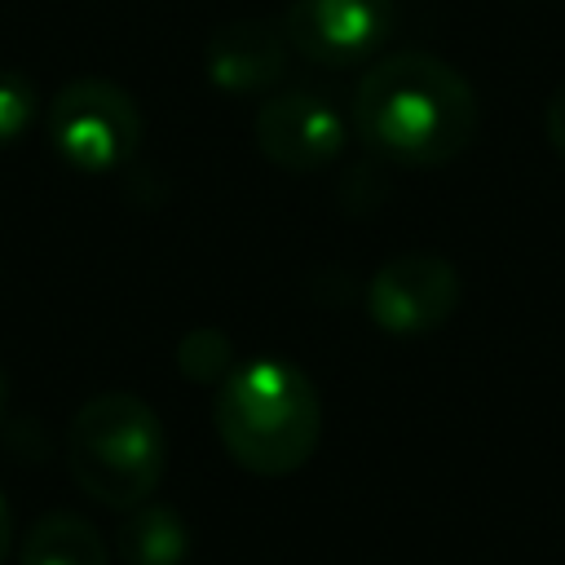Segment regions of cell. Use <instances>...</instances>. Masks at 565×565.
<instances>
[{
	"instance_id": "obj_1",
	"label": "cell",
	"mask_w": 565,
	"mask_h": 565,
	"mask_svg": "<svg viewBox=\"0 0 565 565\" xmlns=\"http://www.w3.org/2000/svg\"><path fill=\"white\" fill-rule=\"evenodd\" d=\"M353 128L380 159L437 168L472 146L477 93L433 53H393L362 75L353 93Z\"/></svg>"
},
{
	"instance_id": "obj_2",
	"label": "cell",
	"mask_w": 565,
	"mask_h": 565,
	"mask_svg": "<svg viewBox=\"0 0 565 565\" xmlns=\"http://www.w3.org/2000/svg\"><path fill=\"white\" fill-rule=\"evenodd\" d=\"M212 424L238 468L256 477H287L318 450L322 402L296 362L256 358L221 380Z\"/></svg>"
},
{
	"instance_id": "obj_3",
	"label": "cell",
	"mask_w": 565,
	"mask_h": 565,
	"mask_svg": "<svg viewBox=\"0 0 565 565\" xmlns=\"http://www.w3.org/2000/svg\"><path fill=\"white\" fill-rule=\"evenodd\" d=\"M66 468L88 499L128 512L159 490L168 433L137 393H97L71 419Z\"/></svg>"
},
{
	"instance_id": "obj_4",
	"label": "cell",
	"mask_w": 565,
	"mask_h": 565,
	"mask_svg": "<svg viewBox=\"0 0 565 565\" xmlns=\"http://www.w3.org/2000/svg\"><path fill=\"white\" fill-rule=\"evenodd\" d=\"M53 150L79 172H110L141 146V110L115 79H71L44 110Z\"/></svg>"
},
{
	"instance_id": "obj_5",
	"label": "cell",
	"mask_w": 565,
	"mask_h": 565,
	"mask_svg": "<svg viewBox=\"0 0 565 565\" xmlns=\"http://www.w3.org/2000/svg\"><path fill=\"white\" fill-rule=\"evenodd\" d=\"M459 305V274L437 252H402L384 260L366 287V313L384 335H428Z\"/></svg>"
},
{
	"instance_id": "obj_6",
	"label": "cell",
	"mask_w": 565,
	"mask_h": 565,
	"mask_svg": "<svg viewBox=\"0 0 565 565\" xmlns=\"http://www.w3.org/2000/svg\"><path fill=\"white\" fill-rule=\"evenodd\" d=\"M282 31L300 57L322 66H353L388 40L393 0H291Z\"/></svg>"
},
{
	"instance_id": "obj_7",
	"label": "cell",
	"mask_w": 565,
	"mask_h": 565,
	"mask_svg": "<svg viewBox=\"0 0 565 565\" xmlns=\"http://www.w3.org/2000/svg\"><path fill=\"white\" fill-rule=\"evenodd\" d=\"M256 146L269 163L287 168V172H313L322 163H331L344 150V119L340 110L309 93V88H287L274 93L260 110H256Z\"/></svg>"
},
{
	"instance_id": "obj_8",
	"label": "cell",
	"mask_w": 565,
	"mask_h": 565,
	"mask_svg": "<svg viewBox=\"0 0 565 565\" xmlns=\"http://www.w3.org/2000/svg\"><path fill=\"white\" fill-rule=\"evenodd\" d=\"M287 31L269 18H230L207 35L203 71L221 93H265L287 71Z\"/></svg>"
},
{
	"instance_id": "obj_9",
	"label": "cell",
	"mask_w": 565,
	"mask_h": 565,
	"mask_svg": "<svg viewBox=\"0 0 565 565\" xmlns=\"http://www.w3.org/2000/svg\"><path fill=\"white\" fill-rule=\"evenodd\" d=\"M115 543L128 565H181L190 552V530L177 516V508L146 499V503L128 508Z\"/></svg>"
},
{
	"instance_id": "obj_10",
	"label": "cell",
	"mask_w": 565,
	"mask_h": 565,
	"mask_svg": "<svg viewBox=\"0 0 565 565\" xmlns=\"http://www.w3.org/2000/svg\"><path fill=\"white\" fill-rule=\"evenodd\" d=\"M22 565H110L102 534L75 512H49L22 543Z\"/></svg>"
},
{
	"instance_id": "obj_11",
	"label": "cell",
	"mask_w": 565,
	"mask_h": 565,
	"mask_svg": "<svg viewBox=\"0 0 565 565\" xmlns=\"http://www.w3.org/2000/svg\"><path fill=\"white\" fill-rule=\"evenodd\" d=\"M177 366L194 380V384H221L234 371V344L225 331L216 327H199L177 344Z\"/></svg>"
},
{
	"instance_id": "obj_12",
	"label": "cell",
	"mask_w": 565,
	"mask_h": 565,
	"mask_svg": "<svg viewBox=\"0 0 565 565\" xmlns=\"http://www.w3.org/2000/svg\"><path fill=\"white\" fill-rule=\"evenodd\" d=\"M35 110H40L35 84H31L22 71L0 66V146L18 141V137L35 124Z\"/></svg>"
},
{
	"instance_id": "obj_13",
	"label": "cell",
	"mask_w": 565,
	"mask_h": 565,
	"mask_svg": "<svg viewBox=\"0 0 565 565\" xmlns=\"http://www.w3.org/2000/svg\"><path fill=\"white\" fill-rule=\"evenodd\" d=\"M543 132H547L552 150L565 159V84H556L552 97H547V106H543Z\"/></svg>"
},
{
	"instance_id": "obj_14",
	"label": "cell",
	"mask_w": 565,
	"mask_h": 565,
	"mask_svg": "<svg viewBox=\"0 0 565 565\" xmlns=\"http://www.w3.org/2000/svg\"><path fill=\"white\" fill-rule=\"evenodd\" d=\"M9 539H13V525H9V499L0 490V561L9 556Z\"/></svg>"
},
{
	"instance_id": "obj_15",
	"label": "cell",
	"mask_w": 565,
	"mask_h": 565,
	"mask_svg": "<svg viewBox=\"0 0 565 565\" xmlns=\"http://www.w3.org/2000/svg\"><path fill=\"white\" fill-rule=\"evenodd\" d=\"M4 402H9V375H4V366H0V415H4Z\"/></svg>"
}]
</instances>
